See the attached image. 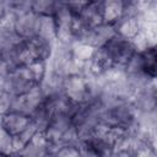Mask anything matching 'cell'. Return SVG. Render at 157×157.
Returning a JSON list of instances; mask_svg holds the SVG:
<instances>
[{
	"mask_svg": "<svg viewBox=\"0 0 157 157\" xmlns=\"http://www.w3.org/2000/svg\"><path fill=\"white\" fill-rule=\"evenodd\" d=\"M91 1H97V0H91Z\"/></svg>",
	"mask_w": 157,
	"mask_h": 157,
	"instance_id": "16",
	"label": "cell"
},
{
	"mask_svg": "<svg viewBox=\"0 0 157 157\" xmlns=\"http://www.w3.org/2000/svg\"><path fill=\"white\" fill-rule=\"evenodd\" d=\"M4 64V50L0 48V66Z\"/></svg>",
	"mask_w": 157,
	"mask_h": 157,
	"instance_id": "15",
	"label": "cell"
},
{
	"mask_svg": "<svg viewBox=\"0 0 157 157\" xmlns=\"http://www.w3.org/2000/svg\"><path fill=\"white\" fill-rule=\"evenodd\" d=\"M36 36L52 43L53 45L56 43V25L52 15H38Z\"/></svg>",
	"mask_w": 157,
	"mask_h": 157,
	"instance_id": "9",
	"label": "cell"
},
{
	"mask_svg": "<svg viewBox=\"0 0 157 157\" xmlns=\"http://www.w3.org/2000/svg\"><path fill=\"white\" fill-rule=\"evenodd\" d=\"M38 15L32 11L29 7L25 9L20 12L15 13V33L21 39H28L36 36V27H37Z\"/></svg>",
	"mask_w": 157,
	"mask_h": 157,
	"instance_id": "5",
	"label": "cell"
},
{
	"mask_svg": "<svg viewBox=\"0 0 157 157\" xmlns=\"http://www.w3.org/2000/svg\"><path fill=\"white\" fill-rule=\"evenodd\" d=\"M32 121L33 119L29 113L10 109L0 115V129L11 137L22 132Z\"/></svg>",
	"mask_w": 157,
	"mask_h": 157,
	"instance_id": "2",
	"label": "cell"
},
{
	"mask_svg": "<svg viewBox=\"0 0 157 157\" xmlns=\"http://www.w3.org/2000/svg\"><path fill=\"white\" fill-rule=\"evenodd\" d=\"M47 63L48 61H31L26 65L32 80L34 81L36 85H40L44 81V78L47 77V75H48Z\"/></svg>",
	"mask_w": 157,
	"mask_h": 157,
	"instance_id": "11",
	"label": "cell"
},
{
	"mask_svg": "<svg viewBox=\"0 0 157 157\" xmlns=\"http://www.w3.org/2000/svg\"><path fill=\"white\" fill-rule=\"evenodd\" d=\"M141 66L142 72L146 77L155 80L157 72V55H156V47H148L144 52H140Z\"/></svg>",
	"mask_w": 157,
	"mask_h": 157,
	"instance_id": "10",
	"label": "cell"
},
{
	"mask_svg": "<svg viewBox=\"0 0 157 157\" xmlns=\"http://www.w3.org/2000/svg\"><path fill=\"white\" fill-rule=\"evenodd\" d=\"M103 23L114 26L126 12V2L124 0H99Z\"/></svg>",
	"mask_w": 157,
	"mask_h": 157,
	"instance_id": "6",
	"label": "cell"
},
{
	"mask_svg": "<svg viewBox=\"0 0 157 157\" xmlns=\"http://www.w3.org/2000/svg\"><path fill=\"white\" fill-rule=\"evenodd\" d=\"M74 13H78L91 0H63Z\"/></svg>",
	"mask_w": 157,
	"mask_h": 157,
	"instance_id": "13",
	"label": "cell"
},
{
	"mask_svg": "<svg viewBox=\"0 0 157 157\" xmlns=\"http://www.w3.org/2000/svg\"><path fill=\"white\" fill-rule=\"evenodd\" d=\"M77 15H78L80 20L82 21L83 26L87 28V31L103 23L99 0H97V1H90Z\"/></svg>",
	"mask_w": 157,
	"mask_h": 157,
	"instance_id": "8",
	"label": "cell"
},
{
	"mask_svg": "<svg viewBox=\"0 0 157 157\" xmlns=\"http://www.w3.org/2000/svg\"><path fill=\"white\" fill-rule=\"evenodd\" d=\"M104 47L112 58L114 67L119 69H123L129 59L136 53L131 42L119 37L118 34H114Z\"/></svg>",
	"mask_w": 157,
	"mask_h": 157,
	"instance_id": "3",
	"label": "cell"
},
{
	"mask_svg": "<svg viewBox=\"0 0 157 157\" xmlns=\"http://www.w3.org/2000/svg\"><path fill=\"white\" fill-rule=\"evenodd\" d=\"M7 12V5L5 0H0V20L6 15Z\"/></svg>",
	"mask_w": 157,
	"mask_h": 157,
	"instance_id": "14",
	"label": "cell"
},
{
	"mask_svg": "<svg viewBox=\"0 0 157 157\" xmlns=\"http://www.w3.org/2000/svg\"><path fill=\"white\" fill-rule=\"evenodd\" d=\"M58 0H31L29 9L37 15H52Z\"/></svg>",
	"mask_w": 157,
	"mask_h": 157,
	"instance_id": "12",
	"label": "cell"
},
{
	"mask_svg": "<svg viewBox=\"0 0 157 157\" xmlns=\"http://www.w3.org/2000/svg\"><path fill=\"white\" fill-rule=\"evenodd\" d=\"M140 29H141V18L139 13L132 7L128 6L125 15L114 25L115 34H118L124 39L131 40Z\"/></svg>",
	"mask_w": 157,
	"mask_h": 157,
	"instance_id": "4",
	"label": "cell"
},
{
	"mask_svg": "<svg viewBox=\"0 0 157 157\" xmlns=\"http://www.w3.org/2000/svg\"><path fill=\"white\" fill-rule=\"evenodd\" d=\"M114 34H115L114 26L102 23L97 27L88 29L81 42H85V43L92 45L93 48H99V47L105 45Z\"/></svg>",
	"mask_w": 157,
	"mask_h": 157,
	"instance_id": "7",
	"label": "cell"
},
{
	"mask_svg": "<svg viewBox=\"0 0 157 157\" xmlns=\"http://www.w3.org/2000/svg\"><path fill=\"white\" fill-rule=\"evenodd\" d=\"M61 93L75 104L86 103L96 96L90 78L83 72H70L64 75Z\"/></svg>",
	"mask_w": 157,
	"mask_h": 157,
	"instance_id": "1",
	"label": "cell"
}]
</instances>
